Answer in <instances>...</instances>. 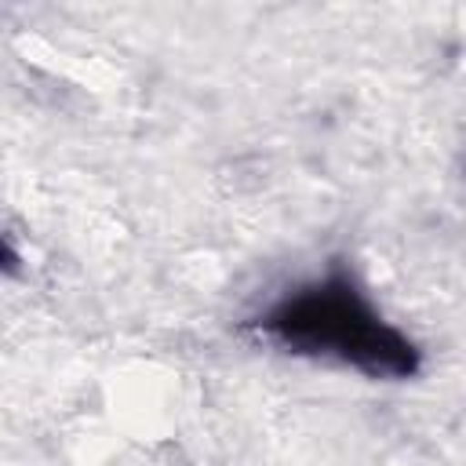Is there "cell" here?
I'll return each instance as SVG.
<instances>
[{
    "label": "cell",
    "mask_w": 466,
    "mask_h": 466,
    "mask_svg": "<svg viewBox=\"0 0 466 466\" xmlns=\"http://www.w3.org/2000/svg\"><path fill=\"white\" fill-rule=\"evenodd\" d=\"M251 328L288 353L339 360L371 379H408L419 371L415 342L379 317L346 269H331L277 299Z\"/></svg>",
    "instance_id": "6da1fadb"
}]
</instances>
